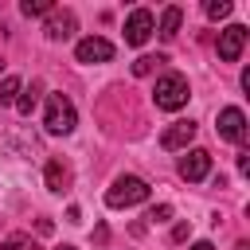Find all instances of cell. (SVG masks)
<instances>
[{
	"mask_svg": "<svg viewBox=\"0 0 250 250\" xmlns=\"http://www.w3.org/2000/svg\"><path fill=\"white\" fill-rule=\"evenodd\" d=\"M188 78L184 74H164L160 82H156V90H152V102H156V109H180V105H188Z\"/></svg>",
	"mask_w": 250,
	"mask_h": 250,
	"instance_id": "obj_3",
	"label": "cell"
},
{
	"mask_svg": "<svg viewBox=\"0 0 250 250\" xmlns=\"http://www.w3.org/2000/svg\"><path fill=\"white\" fill-rule=\"evenodd\" d=\"M43 176H47V188H51V191H62V188L70 184V168H66L62 160H47V172H43Z\"/></svg>",
	"mask_w": 250,
	"mask_h": 250,
	"instance_id": "obj_11",
	"label": "cell"
},
{
	"mask_svg": "<svg viewBox=\"0 0 250 250\" xmlns=\"http://www.w3.org/2000/svg\"><path fill=\"white\" fill-rule=\"evenodd\" d=\"M145 199H148V184L141 176H117L113 188L105 191L109 207H133V203H145Z\"/></svg>",
	"mask_w": 250,
	"mask_h": 250,
	"instance_id": "obj_2",
	"label": "cell"
},
{
	"mask_svg": "<svg viewBox=\"0 0 250 250\" xmlns=\"http://www.w3.org/2000/svg\"><path fill=\"white\" fill-rule=\"evenodd\" d=\"M0 250H35V242H31L27 234H12V238L0 242Z\"/></svg>",
	"mask_w": 250,
	"mask_h": 250,
	"instance_id": "obj_18",
	"label": "cell"
},
{
	"mask_svg": "<svg viewBox=\"0 0 250 250\" xmlns=\"http://www.w3.org/2000/svg\"><path fill=\"white\" fill-rule=\"evenodd\" d=\"M145 219H148V223H164V219H172V207H168V203H160V207H152Z\"/></svg>",
	"mask_w": 250,
	"mask_h": 250,
	"instance_id": "obj_19",
	"label": "cell"
},
{
	"mask_svg": "<svg viewBox=\"0 0 250 250\" xmlns=\"http://www.w3.org/2000/svg\"><path fill=\"white\" fill-rule=\"evenodd\" d=\"M207 172H211V152H207V148H191V152L180 160V176H184L188 184L207 180Z\"/></svg>",
	"mask_w": 250,
	"mask_h": 250,
	"instance_id": "obj_7",
	"label": "cell"
},
{
	"mask_svg": "<svg viewBox=\"0 0 250 250\" xmlns=\"http://www.w3.org/2000/svg\"><path fill=\"white\" fill-rule=\"evenodd\" d=\"M47 35H51V39H70V35H74V12L51 8V12H47Z\"/></svg>",
	"mask_w": 250,
	"mask_h": 250,
	"instance_id": "obj_10",
	"label": "cell"
},
{
	"mask_svg": "<svg viewBox=\"0 0 250 250\" xmlns=\"http://www.w3.org/2000/svg\"><path fill=\"white\" fill-rule=\"evenodd\" d=\"M51 8H55L51 0H23V4H20V12H23V16H47Z\"/></svg>",
	"mask_w": 250,
	"mask_h": 250,
	"instance_id": "obj_15",
	"label": "cell"
},
{
	"mask_svg": "<svg viewBox=\"0 0 250 250\" xmlns=\"http://www.w3.org/2000/svg\"><path fill=\"white\" fill-rule=\"evenodd\" d=\"M62 250H74V246H62Z\"/></svg>",
	"mask_w": 250,
	"mask_h": 250,
	"instance_id": "obj_23",
	"label": "cell"
},
{
	"mask_svg": "<svg viewBox=\"0 0 250 250\" xmlns=\"http://www.w3.org/2000/svg\"><path fill=\"white\" fill-rule=\"evenodd\" d=\"M74 55H78V62H109V59H113V43L102 39V35H90V39L78 43Z\"/></svg>",
	"mask_w": 250,
	"mask_h": 250,
	"instance_id": "obj_8",
	"label": "cell"
},
{
	"mask_svg": "<svg viewBox=\"0 0 250 250\" xmlns=\"http://www.w3.org/2000/svg\"><path fill=\"white\" fill-rule=\"evenodd\" d=\"M152 12L148 8H137V12H129V20H125V43H133V47H141L148 35H152Z\"/></svg>",
	"mask_w": 250,
	"mask_h": 250,
	"instance_id": "obj_4",
	"label": "cell"
},
{
	"mask_svg": "<svg viewBox=\"0 0 250 250\" xmlns=\"http://www.w3.org/2000/svg\"><path fill=\"white\" fill-rule=\"evenodd\" d=\"M16 98H20V78H16V74H8V78L0 82V105H12Z\"/></svg>",
	"mask_w": 250,
	"mask_h": 250,
	"instance_id": "obj_14",
	"label": "cell"
},
{
	"mask_svg": "<svg viewBox=\"0 0 250 250\" xmlns=\"http://www.w3.org/2000/svg\"><path fill=\"white\" fill-rule=\"evenodd\" d=\"M43 125L47 133H70L78 125V113H74V102L66 94H47V113H43Z\"/></svg>",
	"mask_w": 250,
	"mask_h": 250,
	"instance_id": "obj_1",
	"label": "cell"
},
{
	"mask_svg": "<svg viewBox=\"0 0 250 250\" xmlns=\"http://www.w3.org/2000/svg\"><path fill=\"white\" fill-rule=\"evenodd\" d=\"M238 172H250V152H238Z\"/></svg>",
	"mask_w": 250,
	"mask_h": 250,
	"instance_id": "obj_21",
	"label": "cell"
},
{
	"mask_svg": "<svg viewBox=\"0 0 250 250\" xmlns=\"http://www.w3.org/2000/svg\"><path fill=\"white\" fill-rule=\"evenodd\" d=\"M35 102H39V82H35L31 90H23V94L16 98V109H20L23 117H31V109H35Z\"/></svg>",
	"mask_w": 250,
	"mask_h": 250,
	"instance_id": "obj_13",
	"label": "cell"
},
{
	"mask_svg": "<svg viewBox=\"0 0 250 250\" xmlns=\"http://www.w3.org/2000/svg\"><path fill=\"white\" fill-rule=\"evenodd\" d=\"M203 12H207L211 20H227V16H230V0H207Z\"/></svg>",
	"mask_w": 250,
	"mask_h": 250,
	"instance_id": "obj_16",
	"label": "cell"
},
{
	"mask_svg": "<svg viewBox=\"0 0 250 250\" xmlns=\"http://www.w3.org/2000/svg\"><path fill=\"white\" fill-rule=\"evenodd\" d=\"M164 59L160 55H141L137 62H133V74H152V66H160Z\"/></svg>",
	"mask_w": 250,
	"mask_h": 250,
	"instance_id": "obj_17",
	"label": "cell"
},
{
	"mask_svg": "<svg viewBox=\"0 0 250 250\" xmlns=\"http://www.w3.org/2000/svg\"><path fill=\"white\" fill-rule=\"evenodd\" d=\"M180 20H184V12L172 4V8H164V16H160V35L164 39H172L176 31H180Z\"/></svg>",
	"mask_w": 250,
	"mask_h": 250,
	"instance_id": "obj_12",
	"label": "cell"
},
{
	"mask_svg": "<svg viewBox=\"0 0 250 250\" xmlns=\"http://www.w3.org/2000/svg\"><path fill=\"white\" fill-rule=\"evenodd\" d=\"M191 141H195V121H176L172 129H164V137H160V148L176 152V148H188Z\"/></svg>",
	"mask_w": 250,
	"mask_h": 250,
	"instance_id": "obj_9",
	"label": "cell"
},
{
	"mask_svg": "<svg viewBox=\"0 0 250 250\" xmlns=\"http://www.w3.org/2000/svg\"><path fill=\"white\" fill-rule=\"evenodd\" d=\"M242 47H246V27L242 23H230L227 31H219V59L223 62H238Z\"/></svg>",
	"mask_w": 250,
	"mask_h": 250,
	"instance_id": "obj_5",
	"label": "cell"
},
{
	"mask_svg": "<svg viewBox=\"0 0 250 250\" xmlns=\"http://www.w3.org/2000/svg\"><path fill=\"white\" fill-rule=\"evenodd\" d=\"M191 250H215V246H211V242H195Z\"/></svg>",
	"mask_w": 250,
	"mask_h": 250,
	"instance_id": "obj_22",
	"label": "cell"
},
{
	"mask_svg": "<svg viewBox=\"0 0 250 250\" xmlns=\"http://www.w3.org/2000/svg\"><path fill=\"white\" fill-rule=\"evenodd\" d=\"M219 137H227V141H234V145L246 141V113H242L238 105H227V109L219 113Z\"/></svg>",
	"mask_w": 250,
	"mask_h": 250,
	"instance_id": "obj_6",
	"label": "cell"
},
{
	"mask_svg": "<svg viewBox=\"0 0 250 250\" xmlns=\"http://www.w3.org/2000/svg\"><path fill=\"white\" fill-rule=\"evenodd\" d=\"M188 234H191V223H180V227H176V230H172V238H176V242H184V238H188Z\"/></svg>",
	"mask_w": 250,
	"mask_h": 250,
	"instance_id": "obj_20",
	"label": "cell"
}]
</instances>
